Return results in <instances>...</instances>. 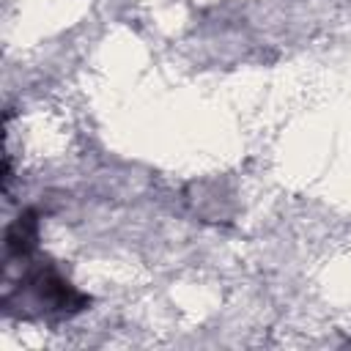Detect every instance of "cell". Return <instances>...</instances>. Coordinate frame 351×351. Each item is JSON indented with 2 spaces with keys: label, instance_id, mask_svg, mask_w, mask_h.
<instances>
[{
  "label": "cell",
  "instance_id": "cell-1",
  "mask_svg": "<svg viewBox=\"0 0 351 351\" xmlns=\"http://www.w3.org/2000/svg\"><path fill=\"white\" fill-rule=\"evenodd\" d=\"M14 261L22 263V277L16 285L5 282L3 307L8 313L14 307H19V315H25V318H33V315L63 318V315H74L90 304V299L85 293H80L58 271L55 263L36 258V252L14 258ZM3 263H11V261H3Z\"/></svg>",
  "mask_w": 351,
  "mask_h": 351
}]
</instances>
